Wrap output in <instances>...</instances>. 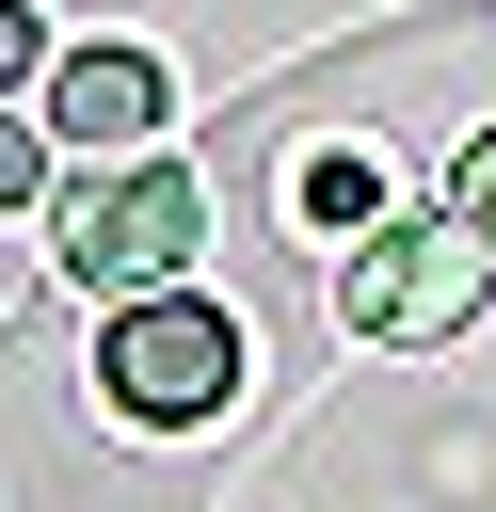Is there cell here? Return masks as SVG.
I'll return each mask as SVG.
<instances>
[{
  "instance_id": "cell-3",
  "label": "cell",
  "mask_w": 496,
  "mask_h": 512,
  "mask_svg": "<svg viewBox=\"0 0 496 512\" xmlns=\"http://www.w3.org/2000/svg\"><path fill=\"white\" fill-rule=\"evenodd\" d=\"M192 224H208V192H192L176 160H112V176L64 192V272L112 288V304H144L160 272H192Z\"/></svg>"
},
{
  "instance_id": "cell-8",
  "label": "cell",
  "mask_w": 496,
  "mask_h": 512,
  "mask_svg": "<svg viewBox=\"0 0 496 512\" xmlns=\"http://www.w3.org/2000/svg\"><path fill=\"white\" fill-rule=\"evenodd\" d=\"M16 64H64V48H48V16H32V0H0V80H16Z\"/></svg>"
},
{
  "instance_id": "cell-1",
  "label": "cell",
  "mask_w": 496,
  "mask_h": 512,
  "mask_svg": "<svg viewBox=\"0 0 496 512\" xmlns=\"http://www.w3.org/2000/svg\"><path fill=\"white\" fill-rule=\"evenodd\" d=\"M96 400H112L128 432H192V416H224V400H240V320L192 304V288L112 304V320H96Z\"/></svg>"
},
{
  "instance_id": "cell-4",
  "label": "cell",
  "mask_w": 496,
  "mask_h": 512,
  "mask_svg": "<svg viewBox=\"0 0 496 512\" xmlns=\"http://www.w3.org/2000/svg\"><path fill=\"white\" fill-rule=\"evenodd\" d=\"M144 128H160V64L144 48H64L48 64V144H80V176L144 160Z\"/></svg>"
},
{
  "instance_id": "cell-6",
  "label": "cell",
  "mask_w": 496,
  "mask_h": 512,
  "mask_svg": "<svg viewBox=\"0 0 496 512\" xmlns=\"http://www.w3.org/2000/svg\"><path fill=\"white\" fill-rule=\"evenodd\" d=\"M448 224H464V240H480V256H496V128H480V144H464V160H448Z\"/></svg>"
},
{
  "instance_id": "cell-2",
  "label": "cell",
  "mask_w": 496,
  "mask_h": 512,
  "mask_svg": "<svg viewBox=\"0 0 496 512\" xmlns=\"http://www.w3.org/2000/svg\"><path fill=\"white\" fill-rule=\"evenodd\" d=\"M480 288H496V256L432 208V224H368L352 256H336V320L368 336V352H448L464 320H480Z\"/></svg>"
},
{
  "instance_id": "cell-5",
  "label": "cell",
  "mask_w": 496,
  "mask_h": 512,
  "mask_svg": "<svg viewBox=\"0 0 496 512\" xmlns=\"http://www.w3.org/2000/svg\"><path fill=\"white\" fill-rule=\"evenodd\" d=\"M288 192H304V224H352V240H368V208H384V176H368V144H352V160H304Z\"/></svg>"
},
{
  "instance_id": "cell-7",
  "label": "cell",
  "mask_w": 496,
  "mask_h": 512,
  "mask_svg": "<svg viewBox=\"0 0 496 512\" xmlns=\"http://www.w3.org/2000/svg\"><path fill=\"white\" fill-rule=\"evenodd\" d=\"M32 192H48V128H16V112H0V208H32Z\"/></svg>"
}]
</instances>
